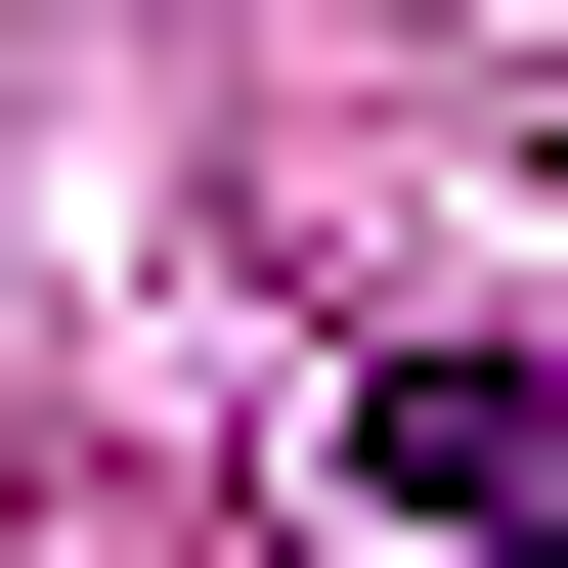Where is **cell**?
I'll return each instance as SVG.
<instances>
[{
  "instance_id": "6da1fadb",
  "label": "cell",
  "mask_w": 568,
  "mask_h": 568,
  "mask_svg": "<svg viewBox=\"0 0 568 568\" xmlns=\"http://www.w3.org/2000/svg\"><path fill=\"white\" fill-rule=\"evenodd\" d=\"M351 525H437V568H568V351H351Z\"/></svg>"
}]
</instances>
